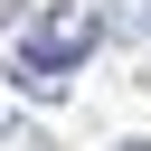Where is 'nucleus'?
Instances as JSON below:
<instances>
[{"mask_svg":"<svg viewBox=\"0 0 151 151\" xmlns=\"http://www.w3.org/2000/svg\"><path fill=\"white\" fill-rule=\"evenodd\" d=\"M104 47V19H94V0H57V9H38L28 28H19V47H9V85L28 94V104H66L76 94V66Z\"/></svg>","mask_w":151,"mask_h":151,"instance_id":"nucleus-1","label":"nucleus"},{"mask_svg":"<svg viewBox=\"0 0 151 151\" xmlns=\"http://www.w3.org/2000/svg\"><path fill=\"white\" fill-rule=\"evenodd\" d=\"M94 19H104V38H123V47H151V0H94Z\"/></svg>","mask_w":151,"mask_h":151,"instance_id":"nucleus-2","label":"nucleus"},{"mask_svg":"<svg viewBox=\"0 0 151 151\" xmlns=\"http://www.w3.org/2000/svg\"><path fill=\"white\" fill-rule=\"evenodd\" d=\"M0 19H28V0H0Z\"/></svg>","mask_w":151,"mask_h":151,"instance_id":"nucleus-3","label":"nucleus"},{"mask_svg":"<svg viewBox=\"0 0 151 151\" xmlns=\"http://www.w3.org/2000/svg\"><path fill=\"white\" fill-rule=\"evenodd\" d=\"M113 151H151V142H113Z\"/></svg>","mask_w":151,"mask_h":151,"instance_id":"nucleus-4","label":"nucleus"},{"mask_svg":"<svg viewBox=\"0 0 151 151\" xmlns=\"http://www.w3.org/2000/svg\"><path fill=\"white\" fill-rule=\"evenodd\" d=\"M0 142H9V113H0Z\"/></svg>","mask_w":151,"mask_h":151,"instance_id":"nucleus-5","label":"nucleus"}]
</instances>
